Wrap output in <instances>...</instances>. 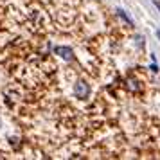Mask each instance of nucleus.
Wrapping results in <instances>:
<instances>
[{"instance_id": "1", "label": "nucleus", "mask_w": 160, "mask_h": 160, "mask_svg": "<svg viewBox=\"0 0 160 160\" xmlns=\"http://www.w3.org/2000/svg\"><path fill=\"white\" fill-rule=\"evenodd\" d=\"M74 94L78 99H88V95H90V85H88L87 81H76V85H74Z\"/></svg>"}, {"instance_id": "2", "label": "nucleus", "mask_w": 160, "mask_h": 160, "mask_svg": "<svg viewBox=\"0 0 160 160\" xmlns=\"http://www.w3.org/2000/svg\"><path fill=\"white\" fill-rule=\"evenodd\" d=\"M54 52L58 54L59 58L67 59V61H72V59H74V52H72V49H70V47H56V49H54Z\"/></svg>"}, {"instance_id": "3", "label": "nucleus", "mask_w": 160, "mask_h": 160, "mask_svg": "<svg viewBox=\"0 0 160 160\" xmlns=\"http://www.w3.org/2000/svg\"><path fill=\"white\" fill-rule=\"evenodd\" d=\"M126 88H128L130 92H135V94H140V92H142V85H140L137 79H133V78H130V79L126 81Z\"/></svg>"}, {"instance_id": "4", "label": "nucleus", "mask_w": 160, "mask_h": 160, "mask_svg": "<svg viewBox=\"0 0 160 160\" xmlns=\"http://www.w3.org/2000/svg\"><path fill=\"white\" fill-rule=\"evenodd\" d=\"M115 11H117V16H119L121 20H124V22H126V25H133V22H131V18H130L128 15H126V11H124V9L117 8Z\"/></svg>"}, {"instance_id": "5", "label": "nucleus", "mask_w": 160, "mask_h": 160, "mask_svg": "<svg viewBox=\"0 0 160 160\" xmlns=\"http://www.w3.org/2000/svg\"><path fill=\"white\" fill-rule=\"evenodd\" d=\"M149 68H151V72H155V74L158 72V65H157V63H153V65L149 67Z\"/></svg>"}, {"instance_id": "6", "label": "nucleus", "mask_w": 160, "mask_h": 160, "mask_svg": "<svg viewBox=\"0 0 160 160\" xmlns=\"http://www.w3.org/2000/svg\"><path fill=\"white\" fill-rule=\"evenodd\" d=\"M153 4H155V6H157V8L160 9V2H158V0H153Z\"/></svg>"}]
</instances>
